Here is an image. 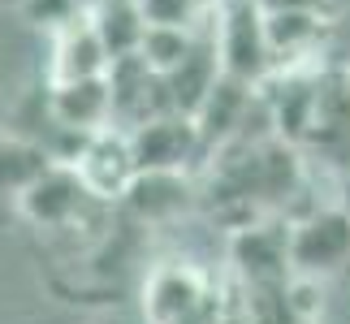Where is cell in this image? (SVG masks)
<instances>
[{"instance_id":"6da1fadb","label":"cell","mask_w":350,"mask_h":324,"mask_svg":"<svg viewBox=\"0 0 350 324\" xmlns=\"http://www.w3.org/2000/svg\"><path fill=\"white\" fill-rule=\"evenodd\" d=\"M217 52L221 70L251 87H264L277 74L273 44H268V13L260 0H221L217 5Z\"/></svg>"},{"instance_id":"7a4b0ae2","label":"cell","mask_w":350,"mask_h":324,"mask_svg":"<svg viewBox=\"0 0 350 324\" xmlns=\"http://www.w3.org/2000/svg\"><path fill=\"white\" fill-rule=\"evenodd\" d=\"M143 307H147L152 324H221V316H225L212 277L191 264H178V260L160 264L147 277Z\"/></svg>"},{"instance_id":"3957f363","label":"cell","mask_w":350,"mask_h":324,"mask_svg":"<svg viewBox=\"0 0 350 324\" xmlns=\"http://www.w3.org/2000/svg\"><path fill=\"white\" fill-rule=\"evenodd\" d=\"M130 134V152H134V165L139 173H186V165L204 152V139H199V126L191 113H169L160 117H147L143 126L126 130Z\"/></svg>"},{"instance_id":"277c9868","label":"cell","mask_w":350,"mask_h":324,"mask_svg":"<svg viewBox=\"0 0 350 324\" xmlns=\"http://www.w3.org/2000/svg\"><path fill=\"white\" fill-rule=\"evenodd\" d=\"M299 152L320 156L325 165L350 173V70H320V96Z\"/></svg>"},{"instance_id":"5b68a950","label":"cell","mask_w":350,"mask_h":324,"mask_svg":"<svg viewBox=\"0 0 350 324\" xmlns=\"http://www.w3.org/2000/svg\"><path fill=\"white\" fill-rule=\"evenodd\" d=\"M290 264L299 273L329 277L338 268L350 264V212L338 208H320L307 221L290 229Z\"/></svg>"},{"instance_id":"8992f818","label":"cell","mask_w":350,"mask_h":324,"mask_svg":"<svg viewBox=\"0 0 350 324\" xmlns=\"http://www.w3.org/2000/svg\"><path fill=\"white\" fill-rule=\"evenodd\" d=\"M268 13V44H273L277 74L320 65V48L329 35V13L320 9H264Z\"/></svg>"},{"instance_id":"52a82bcc","label":"cell","mask_w":350,"mask_h":324,"mask_svg":"<svg viewBox=\"0 0 350 324\" xmlns=\"http://www.w3.org/2000/svg\"><path fill=\"white\" fill-rule=\"evenodd\" d=\"M48 104L57 113L61 126H70L74 134H100L113 130V83L109 74L96 78H74V83H52L48 87Z\"/></svg>"},{"instance_id":"ba28073f","label":"cell","mask_w":350,"mask_h":324,"mask_svg":"<svg viewBox=\"0 0 350 324\" xmlns=\"http://www.w3.org/2000/svg\"><path fill=\"white\" fill-rule=\"evenodd\" d=\"M109 48L91 22V9L74 13L65 26H57V39H52V83H74V78H96L109 74Z\"/></svg>"},{"instance_id":"9c48e42d","label":"cell","mask_w":350,"mask_h":324,"mask_svg":"<svg viewBox=\"0 0 350 324\" xmlns=\"http://www.w3.org/2000/svg\"><path fill=\"white\" fill-rule=\"evenodd\" d=\"M91 22L109 48V57L121 61V57H134L147 35V13L139 0H91Z\"/></svg>"},{"instance_id":"30bf717a","label":"cell","mask_w":350,"mask_h":324,"mask_svg":"<svg viewBox=\"0 0 350 324\" xmlns=\"http://www.w3.org/2000/svg\"><path fill=\"white\" fill-rule=\"evenodd\" d=\"M57 160H52L44 147H35L22 134H5L0 139V199H13L18 204L22 191L31 186L39 173H48Z\"/></svg>"},{"instance_id":"8fae6325","label":"cell","mask_w":350,"mask_h":324,"mask_svg":"<svg viewBox=\"0 0 350 324\" xmlns=\"http://www.w3.org/2000/svg\"><path fill=\"white\" fill-rule=\"evenodd\" d=\"M191 199V186H186L182 173H139L126 191V204L147 216V221H160V216H178Z\"/></svg>"},{"instance_id":"7c38bea8","label":"cell","mask_w":350,"mask_h":324,"mask_svg":"<svg viewBox=\"0 0 350 324\" xmlns=\"http://www.w3.org/2000/svg\"><path fill=\"white\" fill-rule=\"evenodd\" d=\"M199 31H204V26H199ZM199 31H191V26H147V35L139 44V57L165 78V74H173L186 57H191Z\"/></svg>"},{"instance_id":"4fadbf2b","label":"cell","mask_w":350,"mask_h":324,"mask_svg":"<svg viewBox=\"0 0 350 324\" xmlns=\"http://www.w3.org/2000/svg\"><path fill=\"white\" fill-rule=\"evenodd\" d=\"M143 13H147V26H208L217 18V5L221 0H139Z\"/></svg>"},{"instance_id":"5bb4252c","label":"cell","mask_w":350,"mask_h":324,"mask_svg":"<svg viewBox=\"0 0 350 324\" xmlns=\"http://www.w3.org/2000/svg\"><path fill=\"white\" fill-rule=\"evenodd\" d=\"M264 9H320L329 13V0H260Z\"/></svg>"},{"instance_id":"9a60e30c","label":"cell","mask_w":350,"mask_h":324,"mask_svg":"<svg viewBox=\"0 0 350 324\" xmlns=\"http://www.w3.org/2000/svg\"><path fill=\"white\" fill-rule=\"evenodd\" d=\"M342 208L350 212V173H346V182H342Z\"/></svg>"},{"instance_id":"2e32d148","label":"cell","mask_w":350,"mask_h":324,"mask_svg":"<svg viewBox=\"0 0 350 324\" xmlns=\"http://www.w3.org/2000/svg\"><path fill=\"white\" fill-rule=\"evenodd\" d=\"M18 5H22V0H18Z\"/></svg>"}]
</instances>
